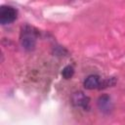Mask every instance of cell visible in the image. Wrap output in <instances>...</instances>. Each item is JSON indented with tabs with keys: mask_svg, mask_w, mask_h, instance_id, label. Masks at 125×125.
I'll return each mask as SVG.
<instances>
[{
	"mask_svg": "<svg viewBox=\"0 0 125 125\" xmlns=\"http://www.w3.org/2000/svg\"><path fill=\"white\" fill-rule=\"evenodd\" d=\"M37 33L35 29L29 25H24L21 32V44L26 51H31L35 48Z\"/></svg>",
	"mask_w": 125,
	"mask_h": 125,
	"instance_id": "obj_1",
	"label": "cell"
},
{
	"mask_svg": "<svg viewBox=\"0 0 125 125\" xmlns=\"http://www.w3.org/2000/svg\"><path fill=\"white\" fill-rule=\"evenodd\" d=\"M71 103L74 106L77 107H83L84 109L88 108L89 104H90V99L87 97L83 92H75L71 96Z\"/></svg>",
	"mask_w": 125,
	"mask_h": 125,
	"instance_id": "obj_3",
	"label": "cell"
},
{
	"mask_svg": "<svg viewBox=\"0 0 125 125\" xmlns=\"http://www.w3.org/2000/svg\"><path fill=\"white\" fill-rule=\"evenodd\" d=\"M101 84V80L100 77L96 74H91L89 76H87L83 82V85L86 89L88 90H93L96 88H99Z\"/></svg>",
	"mask_w": 125,
	"mask_h": 125,
	"instance_id": "obj_4",
	"label": "cell"
},
{
	"mask_svg": "<svg viewBox=\"0 0 125 125\" xmlns=\"http://www.w3.org/2000/svg\"><path fill=\"white\" fill-rule=\"evenodd\" d=\"M74 74V68L71 65H66L62 70V76L64 79H70Z\"/></svg>",
	"mask_w": 125,
	"mask_h": 125,
	"instance_id": "obj_6",
	"label": "cell"
},
{
	"mask_svg": "<svg viewBox=\"0 0 125 125\" xmlns=\"http://www.w3.org/2000/svg\"><path fill=\"white\" fill-rule=\"evenodd\" d=\"M98 106L103 112H109V110L112 107L111 104V100L109 96L107 95H103L98 99Z\"/></svg>",
	"mask_w": 125,
	"mask_h": 125,
	"instance_id": "obj_5",
	"label": "cell"
},
{
	"mask_svg": "<svg viewBox=\"0 0 125 125\" xmlns=\"http://www.w3.org/2000/svg\"><path fill=\"white\" fill-rule=\"evenodd\" d=\"M18 17V11L12 7V6H8V5H3L0 8V22L3 25L6 24H10L13 21H16Z\"/></svg>",
	"mask_w": 125,
	"mask_h": 125,
	"instance_id": "obj_2",
	"label": "cell"
}]
</instances>
